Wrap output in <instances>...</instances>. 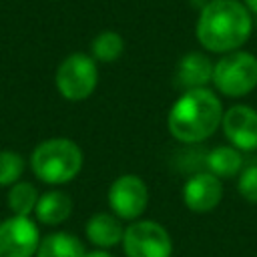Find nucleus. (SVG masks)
<instances>
[{"label": "nucleus", "instance_id": "1", "mask_svg": "<svg viewBox=\"0 0 257 257\" xmlns=\"http://www.w3.org/2000/svg\"><path fill=\"white\" fill-rule=\"evenodd\" d=\"M251 12L239 0H211L197 20V38L209 52H233L251 36Z\"/></svg>", "mask_w": 257, "mask_h": 257}, {"label": "nucleus", "instance_id": "2", "mask_svg": "<svg viewBox=\"0 0 257 257\" xmlns=\"http://www.w3.org/2000/svg\"><path fill=\"white\" fill-rule=\"evenodd\" d=\"M223 118V104L209 88L185 90L171 106L167 116L169 133L187 145L203 143L219 126Z\"/></svg>", "mask_w": 257, "mask_h": 257}, {"label": "nucleus", "instance_id": "3", "mask_svg": "<svg viewBox=\"0 0 257 257\" xmlns=\"http://www.w3.org/2000/svg\"><path fill=\"white\" fill-rule=\"evenodd\" d=\"M82 151L70 139H46L32 151L30 165L34 175L48 185L72 181L82 169Z\"/></svg>", "mask_w": 257, "mask_h": 257}, {"label": "nucleus", "instance_id": "4", "mask_svg": "<svg viewBox=\"0 0 257 257\" xmlns=\"http://www.w3.org/2000/svg\"><path fill=\"white\" fill-rule=\"evenodd\" d=\"M213 84L231 98L249 94L257 86V56L245 50L227 52L213 66Z\"/></svg>", "mask_w": 257, "mask_h": 257}, {"label": "nucleus", "instance_id": "5", "mask_svg": "<svg viewBox=\"0 0 257 257\" xmlns=\"http://www.w3.org/2000/svg\"><path fill=\"white\" fill-rule=\"evenodd\" d=\"M54 80L66 100H84L94 92L98 82L96 62L84 52H74L60 62Z\"/></svg>", "mask_w": 257, "mask_h": 257}, {"label": "nucleus", "instance_id": "6", "mask_svg": "<svg viewBox=\"0 0 257 257\" xmlns=\"http://www.w3.org/2000/svg\"><path fill=\"white\" fill-rule=\"evenodd\" d=\"M122 251L126 257H171L173 241L169 231L151 219L135 221L124 229Z\"/></svg>", "mask_w": 257, "mask_h": 257}, {"label": "nucleus", "instance_id": "7", "mask_svg": "<svg viewBox=\"0 0 257 257\" xmlns=\"http://www.w3.org/2000/svg\"><path fill=\"white\" fill-rule=\"evenodd\" d=\"M149 203V187L139 175H120L108 187V207L118 219H139Z\"/></svg>", "mask_w": 257, "mask_h": 257}, {"label": "nucleus", "instance_id": "8", "mask_svg": "<svg viewBox=\"0 0 257 257\" xmlns=\"http://www.w3.org/2000/svg\"><path fill=\"white\" fill-rule=\"evenodd\" d=\"M40 245V233L30 217L14 215L0 223V257H32Z\"/></svg>", "mask_w": 257, "mask_h": 257}, {"label": "nucleus", "instance_id": "9", "mask_svg": "<svg viewBox=\"0 0 257 257\" xmlns=\"http://www.w3.org/2000/svg\"><path fill=\"white\" fill-rule=\"evenodd\" d=\"M221 128L227 141L239 151L257 149V110L247 104H235L223 112Z\"/></svg>", "mask_w": 257, "mask_h": 257}, {"label": "nucleus", "instance_id": "10", "mask_svg": "<svg viewBox=\"0 0 257 257\" xmlns=\"http://www.w3.org/2000/svg\"><path fill=\"white\" fill-rule=\"evenodd\" d=\"M223 199V183L213 173H197L183 187V201L193 213H209Z\"/></svg>", "mask_w": 257, "mask_h": 257}, {"label": "nucleus", "instance_id": "11", "mask_svg": "<svg viewBox=\"0 0 257 257\" xmlns=\"http://www.w3.org/2000/svg\"><path fill=\"white\" fill-rule=\"evenodd\" d=\"M213 62L203 52H187L175 68V84L183 90L205 88L209 80H213Z\"/></svg>", "mask_w": 257, "mask_h": 257}, {"label": "nucleus", "instance_id": "12", "mask_svg": "<svg viewBox=\"0 0 257 257\" xmlns=\"http://www.w3.org/2000/svg\"><path fill=\"white\" fill-rule=\"evenodd\" d=\"M124 229L118 221V217L110 213H96L86 221V237L96 247L108 249L122 241Z\"/></svg>", "mask_w": 257, "mask_h": 257}, {"label": "nucleus", "instance_id": "13", "mask_svg": "<svg viewBox=\"0 0 257 257\" xmlns=\"http://www.w3.org/2000/svg\"><path fill=\"white\" fill-rule=\"evenodd\" d=\"M36 219L44 225H58L66 221L72 213V199L62 191H48L38 197L36 203Z\"/></svg>", "mask_w": 257, "mask_h": 257}, {"label": "nucleus", "instance_id": "14", "mask_svg": "<svg viewBox=\"0 0 257 257\" xmlns=\"http://www.w3.org/2000/svg\"><path fill=\"white\" fill-rule=\"evenodd\" d=\"M207 171L219 179H233L243 171L241 151L233 145H219L207 155Z\"/></svg>", "mask_w": 257, "mask_h": 257}, {"label": "nucleus", "instance_id": "15", "mask_svg": "<svg viewBox=\"0 0 257 257\" xmlns=\"http://www.w3.org/2000/svg\"><path fill=\"white\" fill-rule=\"evenodd\" d=\"M36 257H86V251L74 235L58 231L40 241Z\"/></svg>", "mask_w": 257, "mask_h": 257}, {"label": "nucleus", "instance_id": "16", "mask_svg": "<svg viewBox=\"0 0 257 257\" xmlns=\"http://www.w3.org/2000/svg\"><path fill=\"white\" fill-rule=\"evenodd\" d=\"M90 50H92V58L94 60H98V62H114V60H118V56L124 50V40H122V36L118 32L104 30L98 36H94V40L90 44Z\"/></svg>", "mask_w": 257, "mask_h": 257}, {"label": "nucleus", "instance_id": "17", "mask_svg": "<svg viewBox=\"0 0 257 257\" xmlns=\"http://www.w3.org/2000/svg\"><path fill=\"white\" fill-rule=\"evenodd\" d=\"M38 203V191L32 183H14V187L8 193V207L14 211V215L28 217Z\"/></svg>", "mask_w": 257, "mask_h": 257}, {"label": "nucleus", "instance_id": "18", "mask_svg": "<svg viewBox=\"0 0 257 257\" xmlns=\"http://www.w3.org/2000/svg\"><path fill=\"white\" fill-rule=\"evenodd\" d=\"M24 171V159L14 151H0V187L12 185Z\"/></svg>", "mask_w": 257, "mask_h": 257}, {"label": "nucleus", "instance_id": "19", "mask_svg": "<svg viewBox=\"0 0 257 257\" xmlns=\"http://www.w3.org/2000/svg\"><path fill=\"white\" fill-rule=\"evenodd\" d=\"M237 189L241 197L249 203H257V165L245 167L237 181Z\"/></svg>", "mask_w": 257, "mask_h": 257}, {"label": "nucleus", "instance_id": "20", "mask_svg": "<svg viewBox=\"0 0 257 257\" xmlns=\"http://www.w3.org/2000/svg\"><path fill=\"white\" fill-rule=\"evenodd\" d=\"M245 6L249 8V12L257 14V0H245Z\"/></svg>", "mask_w": 257, "mask_h": 257}, {"label": "nucleus", "instance_id": "21", "mask_svg": "<svg viewBox=\"0 0 257 257\" xmlns=\"http://www.w3.org/2000/svg\"><path fill=\"white\" fill-rule=\"evenodd\" d=\"M86 257H112V255H108L106 251H92V253H86Z\"/></svg>", "mask_w": 257, "mask_h": 257}]
</instances>
